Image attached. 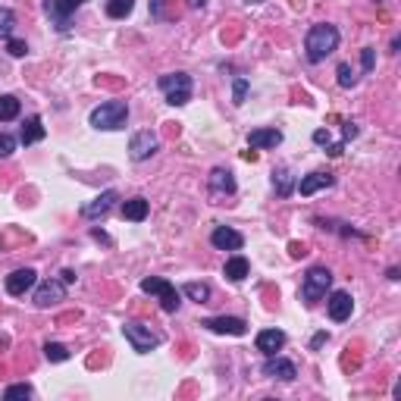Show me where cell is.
<instances>
[{"label":"cell","instance_id":"6da1fadb","mask_svg":"<svg viewBox=\"0 0 401 401\" xmlns=\"http://www.w3.org/2000/svg\"><path fill=\"white\" fill-rule=\"evenodd\" d=\"M335 47H339V29L329 23L313 25L305 38V51H307V60H311V63H323Z\"/></svg>","mask_w":401,"mask_h":401},{"label":"cell","instance_id":"7a4b0ae2","mask_svg":"<svg viewBox=\"0 0 401 401\" xmlns=\"http://www.w3.org/2000/svg\"><path fill=\"white\" fill-rule=\"evenodd\" d=\"M129 119V107L122 104V101H107V104L94 107L88 116V122L94 129H107V132H113V129H122Z\"/></svg>","mask_w":401,"mask_h":401},{"label":"cell","instance_id":"3957f363","mask_svg":"<svg viewBox=\"0 0 401 401\" xmlns=\"http://www.w3.org/2000/svg\"><path fill=\"white\" fill-rule=\"evenodd\" d=\"M157 85H160V91H164L166 104L182 107V104L192 101V75L188 73H166V75H160V82Z\"/></svg>","mask_w":401,"mask_h":401},{"label":"cell","instance_id":"277c9868","mask_svg":"<svg viewBox=\"0 0 401 401\" xmlns=\"http://www.w3.org/2000/svg\"><path fill=\"white\" fill-rule=\"evenodd\" d=\"M329 285H333V273L326 267H313L311 273L305 276V283H301V298H305V305H317L320 298H326Z\"/></svg>","mask_w":401,"mask_h":401},{"label":"cell","instance_id":"5b68a950","mask_svg":"<svg viewBox=\"0 0 401 401\" xmlns=\"http://www.w3.org/2000/svg\"><path fill=\"white\" fill-rule=\"evenodd\" d=\"M142 292L144 295H157V301H160V307H164L166 313H176L179 311V292L172 283H166V279H160V276H148V279H142Z\"/></svg>","mask_w":401,"mask_h":401},{"label":"cell","instance_id":"8992f818","mask_svg":"<svg viewBox=\"0 0 401 401\" xmlns=\"http://www.w3.org/2000/svg\"><path fill=\"white\" fill-rule=\"evenodd\" d=\"M122 335H126V342L132 345V351H138V354H148V351H154L157 345H160V335L151 333V326H144V323H126L122 326Z\"/></svg>","mask_w":401,"mask_h":401},{"label":"cell","instance_id":"52a82bcc","mask_svg":"<svg viewBox=\"0 0 401 401\" xmlns=\"http://www.w3.org/2000/svg\"><path fill=\"white\" fill-rule=\"evenodd\" d=\"M88 3V0H44V13L51 16V23L57 25V31H69V16L75 10Z\"/></svg>","mask_w":401,"mask_h":401},{"label":"cell","instance_id":"ba28073f","mask_svg":"<svg viewBox=\"0 0 401 401\" xmlns=\"http://www.w3.org/2000/svg\"><path fill=\"white\" fill-rule=\"evenodd\" d=\"M116 200H119L116 188H107V192H101L94 200H91V204H85V207H82V216H85V220H104Z\"/></svg>","mask_w":401,"mask_h":401},{"label":"cell","instance_id":"9c48e42d","mask_svg":"<svg viewBox=\"0 0 401 401\" xmlns=\"http://www.w3.org/2000/svg\"><path fill=\"white\" fill-rule=\"evenodd\" d=\"M200 326L210 329V333H220V335H245L248 333V323L242 317H210Z\"/></svg>","mask_w":401,"mask_h":401},{"label":"cell","instance_id":"30bf717a","mask_svg":"<svg viewBox=\"0 0 401 401\" xmlns=\"http://www.w3.org/2000/svg\"><path fill=\"white\" fill-rule=\"evenodd\" d=\"M210 242H214V248H220V251H242L245 235L229 229V226H216V229L210 232Z\"/></svg>","mask_w":401,"mask_h":401},{"label":"cell","instance_id":"8fae6325","mask_svg":"<svg viewBox=\"0 0 401 401\" xmlns=\"http://www.w3.org/2000/svg\"><path fill=\"white\" fill-rule=\"evenodd\" d=\"M154 151H157V135L151 132V129L132 135V142H129V154H132V160H148Z\"/></svg>","mask_w":401,"mask_h":401},{"label":"cell","instance_id":"7c38bea8","mask_svg":"<svg viewBox=\"0 0 401 401\" xmlns=\"http://www.w3.org/2000/svg\"><path fill=\"white\" fill-rule=\"evenodd\" d=\"M35 283H38V273H35L31 267L16 270V273L7 276V292H10L13 298H19V295H25L29 289H35Z\"/></svg>","mask_w":401,"mask_h":401},{"label":"cell","instance_id":"4fadbf2b","mask_svg":"<svg viewBox=\"0 0 401 401\" xmlns=\"http://www.w3.org/2000/svg\"><path fill=\"white\" fill-rule=\"evenodd\" d=\"M263 376L292 383V379L298 376V370H295V364H292V361H285V357H279V354H270V361L263 364Z\"/></svg>","mask_w":401,"mask_h":401},{"label":"cell","instance_id":"5bb4252c","mask_svg":"<svg viewBox=\"0 0 401 401\" xmlns=\"http://www.w3.org/2000/svg\"><path fill=\"white\" fill-rule=\"evenodd\" d=\"M326 307H329V317H333L335 323H342V320L351 317L354 301H351L348 292H333V295H329V301H326Z\"/></svg>","mask_w":401,"mask_h":401},{"label":"cell","instance_id":"9a60e30c","mask_svg":"<svg viewBox=\"0 0 401 401\" xmlns=\"http://www.w3.org/2000/svg\"><path fill=\"white\" fill-rule=\"evenodd\" d=\"M66 298V283H44V285H38V292H35V305L38 307H51V305H57V301H63Z\"/></svg>","mask_w":401,"mask_h":401},{"label":"cell","instance_id":"2e32d148","mask_svg":"<svg viewBox=\"0 0 401 401\" xmlns=\"http://www.w3.org/2000/svg\"><path fill=\"white\" fill-rule=\"evenodd\" d=\"M248 144H251L254 151L279 148V144H283V132H279V129H254V132L248 135Z\"/></svg>","mask_w":401,"mask_h":401},{"label":"cell","instance_id":"e0dca14e","mask_svg":"<svg viewBox=\"0 0 401 401\" xmlns=\"http://www.w3.org/2000/svg\"><path fill=\"white\" fill-rule=\"evenodd\" d=\"M335 179L329 176V172H311V176H305L301 182H298V192H301V198H311L313 192H320V188H333Z\"/></svg>","mask_w":401,"mask_h":401},{"label":"cell","instance_id":"ac0fdd59","mask_svg":"<svg viewBox=\"0 0 401 401\" xmlns=\"http://www.w3.org/2000/svg\"><path fill=\"white\" fill-rule=\"evenodd\" d=\"M207 182H210V192L214 194H223V198L226 194H235V176L229 170H223V166H216Z\"/></svg>","mask_w":401,"mask_h":401},{"label":"cell","instance_id":"d6986e66","mask_svg":"<svg viewBox=\"0 0 401 401\" xmlns=\"http://www.w3.org/2000/svg\"><path fill=\"white\" fill-rule=\"evenodd\" d=\"M257 351H263V354H276V351L285 345V333L283 329H263V333H257Z\"/></svg>","mask_w":401,"mask_h":401},{"label":"cell","instance_id":"ffe728a7","mask_svg":"<svg viewBox=\"0 0 401 401\" xmlns=\"http://www.w3.org/2000/svg\"><path fill=\"white\" fill-rule=\"evenodd\" d=\"M148 200L144 198H129L122 200V220H132V223H142V220H148Z\"/></svg>","mask_w":401,"mask_h":401},{"label":"cell","instance_id":"44dd1931","mask_svg":"<svg viewBox=\"0 0 401 401\" xmlns=\"http://www.w3.org/2000/svg\"><path fill=\"white\" fill-rule=\"evenodd\" d=\"M223 273H226V279H232V283H242L248 273H251V263H248L242 254H235V257H229L226 260V267H223Z\"/></svg>","mask_w":401,"mask_h":401},{"label":"cell","instance_id":"7402d4cb","mask_svg":"<svg viewBox=\"0 0 401 401\" xmlns=\"http://www.w3.org/2000/svg\"><path fill=\"white\" fill-rule=\"evenodd\" d=\"M44 138V126H41V116H29L23 122V135H19V142L23 144H35Z\"/></svg>","mask_w":401,"mask_h":401},{"label":"cell","instance_id":"603a6c76","mask_svg":"<svg viewBox=\"0 0 401 401\" xmlns=\"http://www.w3.org/2000/svg\"><path fill=\"white\" fill-rule=\"evenodd\" d=\"M273 188L279 198H289L292 192H295V179H292V172L285 170V166H279V170H273Z\"/></svg>","mask_w":401,"mask_h":401},{"label":"cell","instance_id":"cb8c5ba5","mask_svg":"<svg viewBox=\"0 0 401 401\" xmlns=\"http://www.w3.org/2000/svg\"><path fill=\"white\" fill-rule=\"evenodd\" d=\"M16 116H19V101L13 94H0V122H10Z\"/></svg>","mask_w":401,"mask_h":401},{"label":"cell","instance_id":"d4e9b609","mask_svg":"<svg viewBox=\"0 0 401 401\" xmlns=\"http://www.w3.org/2000/svg\"><path fill=\"white\" fill-rule=\"evenodd\" d=\"M132 10H135V0H110L107 3V16L110 19H126Z\"/></svg>","mask_w":401,"mask_h":401},{"label":"cell","instance_id":"484cf974","mask_svg":"<svg viewBox=\"0 0 401 401\" xmlns=\"http://www.w3.org/2000/svg\"><path fill=\"white\" fill-rule=\"evenodd\" d=\"M182 292H185L192 301H198V305H204V301L210 298V285L207 283H185L182 285Z\"/></svg>","mask_w":401,"mask_h":401},{"label":"cell","instance_id":"4316f807","mask_svg":"<svg viewBox=\"0 0 401 401\" xmlns=\"http://www.w3.org/2000/svg\"><path fill=\"white\" fill-rule=\"evenodd\" d=\"M44 357L47 361H53V364H63V361H69V348L60 342H47L44 345Z\"/></svg>","mask_w":401,"mask_h":401},{"label":"cell","instance_id":"83f0119b","mask_svg":"<svg viewBox=\"0 0 401 401\" xmlns=\"http://www.w3.org/2000/svg\"><path fill=\"white\" fill-rule=\"evenodd\" d=\"M13 25H16L13 10L0 7V38H3V41H7V38H13Z\"/></svg>","mask_w":401,"mask_h":401},{"label":"cell","instance_id":"f1b7e54d","mask_svg":"<svg viewBox=\"0 0 401 401\" xmlns=\"http://www.w3.org/2000/svg\"><path fill=\"white\" fill-rule=\"evenodd\" d=\"M3 398H7V401L31 398V386H29V383H16V386H7V389H3Z\"/></svg>","mask_w":401,"mask_h":401},{"label":"cell","instance_id":"f546056e","mask_svg":"<svg viewBox=\"0 0 401 401\" xmlns=\"http://www.w3.org/2000/svg\"><path fill=\"white\" fill-rule=\"evenodd\" d=\"M245 94H248V79H235L232 82V104H245Z\"/></svg>","mask_w":401,"mask_h":401},{"label":"cell","instance_id":"4dcf8cb0","mask_svg":"<svg viewBox=\"0 0 401 401\" xmlns=\"http://www.w3.org/2000/svg\"><path fill=\"white\" fill-rule=\"evenodd\" d=\"M16 144L19 142H16L13 135H0V160H7V157L16 151Z\"/></svg>","mask_w":401,"mask_h":401},{"label":"cell","instance_id":"1f68e13d","mask_svg":"<svg viewBox=\"0 0 401 401\" xmlns=\"http://www.w3.org/2000/svg\"><path fill=\"white\" fill-rule=\"evenodd\" d=\"M7 51L13 53V57H25V53H29V44L19 41V38H7Z\"/></svg>","mask_w":401,"mask_h":401},{"label":"cell","instance_id":"d6a6232c","mask_svg":"<svg viewBox=\"0 0 401 401\" xmlns=\"http://www.w3.org/2000/svg\"><path fill=\"white\" fill-rule=\"evenodd\" d=\"M354 82L357 79H354V73H351V66L348 63H342V66H339V85H342V88H351Z\"/></svg>","mask_w":401,"mask_h":401},{"label":"cell","instance_id":"836d02e7","mask_svg":"<svg viewBox=\"0 0 401 401\" xmlns=\"http://www.w3.org/2000/svg\"><path fill=\"white\" fill-rule=\"evenodd\" d=\"M361 63H364V73H373V66H376V51H373V47H364V51H361Z\"/></svg>","mask_w":401,"mask_h":401},{"label":"cell","instance_id":"e575fe53","mask_svg":"<svg viewBox=\"0 0 401 401\" xmlns=\"http://www.w3.org/2000/svg\"><path fill=\"white\" fill-rule=\"evenodd\" d=\"M342 151H345V142H335V144L329 142V144H326V154H329V157H342Z\"/></svg>","mask_w":401,"mask_h":401},{"label":"cell","instance_id":"d590c367","mask_svg":"<svg viewBox=\"0 0 401 401\" xmlns=\"http://www.w3.org/2000/svg\"><path fill=\"white\" fill-rule=\"evenodd\" d=\"M342 138H345V142H351V138H357V126H354V122H345V129H342Z\"/></svg>","mask_w":401,"mask_h":401},{"label":"cell","instance_id":"8d00e7d4","mask_svg":"<svg viewBox=\"0 0 401 401\" xmlns=\"http://www.w3.org/2000/svg\"><path fill=\"white\" fill-rule=\"evenodd\" d=\"M313 142H317V144H329V129H317V132H313Z\"/></svg>","mask_w":401,"mask_h":401},{"label":"cell","instance_id":"74e56055","mask_svg":"<svg viewBox=\"0 0 401 401\" xmlns=\"http://www.w3.org/2000/svg\"><path fill=\"white\" fill-rule=\"evenodd\" d=\"M326 339H329V335H326V333H317V335H313V342H311V348H313V351H317V348H320V345L326 342Z\"/></svg>","mask_w":401,"mask_h":401},{"label":"cell","instance_id":"f35d334b","mask_svg":"<svg viewBox=\"0 0 401 401\" xmlns=\"http://www.w3.org/2000/svg\"><path fill=\"white\" fill-rule=\"evenodd\" d=\"M305 254H307V248H305V245H298V242L292 245V257H305Z\"/></svg>","mask_w":401,"mask_h":401},{"label":"cell","instance_id":"ab89813d","mask_svg":"<svg viewBox=\"0 0 401 401\" xmlns=\"http://www.w3.org/2000/svg\"><path fill=\"white\" fill-rule=\"evenodd\" d=\"M63 283H66V285L75 283V273H73V270H63Z\"/></svg>","mask_w":401,"mask_h":401},{"label":"cell","instance_id":"60d3db41","mask_svg":"<svg viewBox=\"0 0 401 401\" xmlns=\"http://www.w3.org/2000/svg\"><path fill=\"white\" fill-rule=\"evenodd\" d=\"M204 3H207V0H188V7L192 10H204Z\"/></svg>","mask_w":401,"mask_h":401},{"label":"cell","instance_id":"b9f144b4","mask_svg":"<svg viewBox=\"0 0 401 401\" xmlns=\"http://www.w3.org/2000/svg\"><path fill=\"white\" fill-rule=\"evenodd\" d=\"M245 3H260V0H245Z\"/></svg>","mask_w":401,"mask_h":401}]
</instances>
